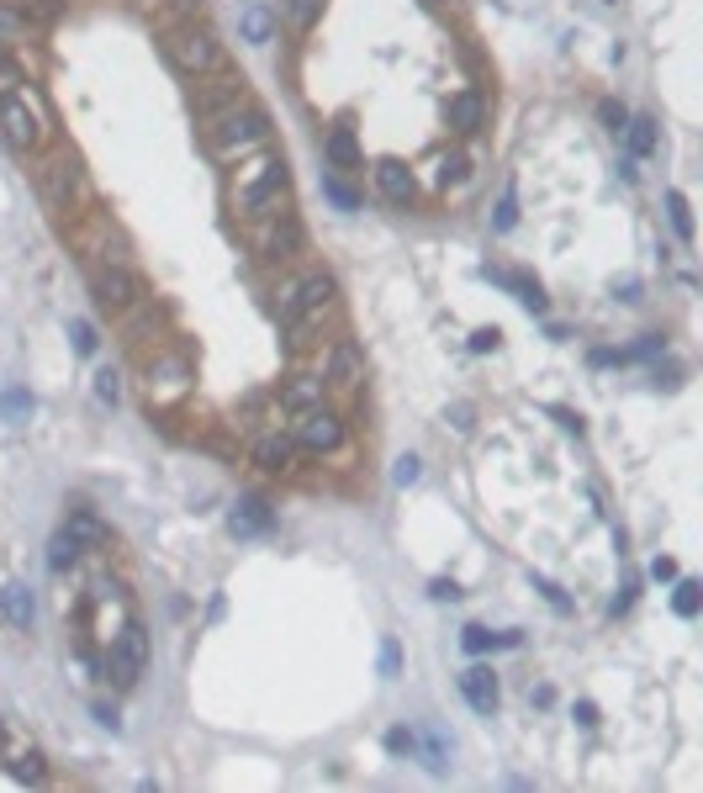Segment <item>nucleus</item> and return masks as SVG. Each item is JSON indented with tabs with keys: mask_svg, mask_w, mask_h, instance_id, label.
<instances>
[{
	"mask_svg": "<svg viewBox=\"0 0 703 793\" xmlns=\"http://www.w3.org/2000/svg\"><path fill=\"white\" fill-rule=\"evenodd\" d=\"M201 138H207V149L217 159H244L249 149L270 143V112L244 96L238 106H228V112H217V117L201 122Z\"/></svg>",
	"mask_w": 703,
	"mask_h": 793,
	"instance_id": "f257e3e1",
	"label": "nucleus"
},
{
	"mask_svg": "<svg viewBox=\"0 0 703 793\" xmlns=\"http://www.w3.org/2000/svg\"><path fill=\"white\" fill-rule=\"evenodd\" d=\"M333 297H339V286H333L328 270H307L302 281L281 286V297H275V307H281V318L291 328V349L307 344V328L323 318V312L333 307Z\"/></svg>",
	"mask_w": 703,
	"mask_h": 793,
	"instance_id": "f03ea898",
	"label": "nucleus"
},
{
	"mask_svg": "<svg viewBox=\"0 0 703 793\" xmlns=\"http://www.w3.org/2000/svg\"><path fill=\"white\" fill-rule=\"evenodd\" d=\"M164 59H170V69H180V75L201 80V75H217L222 69V48H217V38L207 27L180 22V27L164 32Z\"/></svg>",
	"mask_w": 703,
	"mask_h": 793,
	"instance_id": "7ed1b4c3",
	"label": "nucleus"
},
{
	"mask_svg": "<svg viewBox=\"0 0 703 793\" xmlns=\"http://www.w3.org/2000/svg\"><path fill=\"white\" fill-rule=\"evenodd\" d=\"M286 191H291V170H286L281 154H270V159H259V164H249V170L238 175V196L233 201H238L244 217H265Z\"/></svg>",
	"mask_w": 703,
	"mask_h": 793,
	"instance_id": "20e7f679",
	"label": "nucleus"
},
{
	"mask_svg": "<svg viewBox=\"0 0 703 793\" xmlns=\"http://www.w3.org/2000/svg\"><path fill=\"white\" fill-rule=\"evenodd\" d=\"M90 297H96L101 312H111V318H122V312H133L138 297H143V281L127 265H101L96 281H90Z\"/></svg>",
	"mask_w": 703,
	"mask_h": 793,
	"instance_id": "39448f33",
	"label": "nucleus"
},
{
	"mask_svg": "<svg viewBox=\"0 0 703 793\" xmlns=\"http://www.w3.org/2000/svg\"><path fill=\"white\" fill-rule=\"evenodd\" d=\"M37 191H43V201L53 212H69L74 196H80V159L74 154H48L43 164H37Z\"/></svg>",
	"mask_w": 703,
	"mask_h": 793,
	"instance_id": "423d86ee",
	"label": "nucleus"
},
{
	"mask_svg": "<svg viewBox=\"0 0 703 793\" xmlns=\"http://www.w3.org/2000/svg\"><path fill=\"white\" fill-rule=\"evenodd\" d=\"M291 439H296L302 450H312V455H328V450H339V445H344V418L318 402V408L296 413V423H291Z\"/></svg>",
	"mask_w": 703,
	"mask_h": 793,
	"instance_id": "0eeeda50",
	"label": "nucleus"
},
{
	"mask_svg": "<svg viewBox=\"0 0 703 793\" xmlns=\"http://www.w3.org/2000/svg\"><path fill=\"white\" fill-rule=\"evenodd\" d=\"M143 667H148V630H143V624H122V635L111 640L106 672H111L117 688H133V682L143 677Z\"/></svg>",
	"mask_w": 703,
	"mask_h": 793,
	"instance_id": "6e6552de",
	"label": "nucleus"
},
{
	"mask_svg": "<svg viewBox=\"0 0 703 793\" xmlns=\"http://www.w3.org/2000/svg\"><path fill=\"white\" fill-rule=\"evenodd\" d=\"M0 138H6V149L16 154H32L37 143H43V122H37V112L27 106V96H0Z\"/></svg>",
	"mask_w": 703,
	"mask_h": 793,
	"instance_id": "1a4fd4ad",
	"label": "nucleus"
},
{
	"mask_svg": "<svg viewBox=\"0 0 703 793\" xmlns=\"http://www.w3.org/2000/svg\"><path fill=\"white\" fill-rule=\"evenodd\" d=\"M254 249L265 254V260H291L296 249H302V223H296L291 212H281V217H270L265 228L254 233Z\"/></svg>",
	"mask_w": 703,
	"mask_h": 793,
	"instance_id": "9d476101",
	"label": "nucleus"
},
{
	"mask_svg": "<svg viewBox=\"0 0 703 793\" xmlns=\"http://www.w3.org/2000/svg\"><path fill=\"white\" fill-rule=\"evenodd\" d=\"M238 101H244V75H228V69H217V80L196 90V117L207 122V117L228 112V106H238Z\"/></svg>",
	"mask_w": 703,
	"mask_h": 793,
	"instance_id": "9b49d317",
	"label": "nucleus"
},
{
	"mask_svg": "<svg viewBox=\"0 0 703 793\" xmlns=\"http://www.w3.org/2000/svg\"><path fill=\"white\" fill-rule=\"evenodd\" d=\"M323 381H333V386H360V381H365V355H360L355 339H333Z\"/></svg>",
	"mask_w": 703,
	"mask_h": 793,
	"instance_id": "f8f14e48",
	"label": "nucleus"
},
{
	"mask_svg": "<svg viewBox=\"0 0 703 793\" xmlns=\"http://www.w3.org/2000/svg\"><path fill=\"white\" fill-rule=\"evenodd\" d=\"M460 693H466V704L476 709V714H497V704H503V688H497V677H492V667H466L460 672Z\"/></svg>",
	"mask_w": 703,
	"mask_h": 793,
	"instance_id": "ddd939ff",
	"label": "nucleus"
},
{
	"mask_svg": "<svg viewBox=\"0 0 703 793\" xmlns=\"http://www.w3.org/2000/svg\"><path fill=\"white\" fill-rule=\"evenodd\" d=\"M376 186H381L386 201H397V207H407V201L418 196V180H413V170H407L402 159H381L376 164Z\"/></svg>",
	"mask_w": 703,
	"mask_h": 793,
	"instance_id": "4468645a",
	"label": "nucleus"
},
{
	"mask_svg": "<svg viewBox=\"0 0 703 793\" xmlns=\"http://www.w3.org/2000/svg\"><path fill=\"white\" fill-rule=\"evenodd\" d=\"M481 275H487V281H497V286H508L513 297H518V302H524V307L534 312V318H545V307H550V302H545L540 281H529V275H518V270H492V265L481 270Z\"/></svg>",
	"mask_w": 703,
	"mask_h": 793,
	"instance_id": "2eb2a0df",
	"label": "nucleus"
},
{
	"mask_svg": "<svg viewBox=\"0 0 703 793\" xmlns=\"http://www.w3.org/2000/svg\"><path fill=\"white\" fill-rule=\"evenodd\" d=\"M481 122H487V101H481V90H460V96H450V127L460 138L481 133Z\"/></svg>",
	"mask_w": 703,
	"mask_h": 793,
	"instance_id": "dca6fc26",
	"label": "nucleus"
},
{
	"mask_svg": "<svg viewBox=\"0 0 703 793\" xmlns=\"http://www.w3.org/2000/svg\"><path fill=\"white\" fill-rule=\"evenodd\" d=\"M291 455H296V439H291V434H281V429L254 439V466H259V471H286V466H291Z\"/></svg>",
	"mask_w": 703,
	"mask_h": 793,
	"instance_id": "f3484780",
	"label": "nucleus"
},
{
	"mask_svg": "<svg viewBox=\"0 0 703 793\" xmlns=\"http://www.w3.org/2000/svg\"><path fill=\"white\" fill-rule=\"evenodd\" d=\"M323 154H328L333 170H360V138H355V127H328Z\"/></svg>",
	"mask_w": 703,
	"mask_h": 793,
	"instance_id": "a211bd4d",
	"label": "nucleus"
},
{
	"mask_svg": "<svg viewBox=\"0 0 703 793\" xmlns=\"http://www.w3.org/2000/svg\"><path fill=\"white\" fill-rule=\"evenodd\" d=\"M64 534H69V540L80 545V550H101V545H111V529L96 519V513H85V508L64 519Z\"/></svg>",
	"mask_w": 703,
	"mask_h": 793,
	"instance_id": "6ab92c4d",
	"label": "nucleus"
},
{
	"mask_svg": "<svg viewBox=\"0 0 703 793\" xmlns=\"http://www.w3.org/2000/svg\"><path fill=\"white\" fill-rule=\"evenodd\" d=\"M238 32H244V43L265 48V43L275 38V11L265 6V0H249V6H244V16H238Z\"/></svg>",
	"mask_w": 703,
	"mask_h": 793,
	"instance_id": "aec40b11",
	"label": "nucleus"
},
{
	"mask_svg": "<svg viewBox=\"0 0 703 793\" xmlns=\"http://www.w3.org/2000/svg\"><path fill=\"white\" fill-rule=\"evenodd\" d=\"M323 386H328L323 376H296V381H286V386H281V408H286V413L318 408V402H323Z\"/></svg>",
	"mask_w": 703,
	"mask_h": 793,
	"instance_id": "412c9836",
	"label": "nucleus"
},
{
	"mask_svg": "<svg viewBox=\"0 0 703 793\" xmlns=\"http://www.w3.org/2000/svg\"><path fill=\"white\" fill-rule=\"evenodd\" d=\"M270 519H275V513H270L265 497H244V503L228 513V529H233V534H265Z\"/></svg>",
	"mask_w": 703,
	"mask_h": 793,
	"instance_id": "4be33fe9",
	"label": "nucleus"
},
{
	"mask_svg": "<svg viewBox=\"0 0 703 793\" xmlns=\"http://www.w3.org/2000/svg\"><path fill=\"white\" fill-rule=\"evenodd\" d=\"M624 143H629V159H651L656 143H661V133H656L651 117H629V122H624Z\"/></svg>",
	"mask_w": 703,
	"mask_h": 793,
	"instance_id": "5701e85b",
	"label": "nucleus"
},
{
	"mask_svg": "<svg viewBox=\"0 0 703 793\" xmlns=\"http://www.w3.org/2000/svg\"><path fill=\"white\" fill-rule=\"evenodd\" d=\"M0 614H6L16 630H27V624H32V593H27L22 582H11L6 593H0Z\"/></svg>",
	"mask_w": 703,
	"mask_h": 793,
	"instance_id": "b1692460",
	"label": "nucleus"
},
{
	"mask_svg": "<svg viewBox=\"0 0 703 793\" xmlns=\"http://www.w3.org/2000/svg\"><path fill=\"white\" fill-rule=\"evenodd\" d=\"M460 645H466L471 656H481V651H492V645H518V630H508V635H492L487 624H466V630H460Z\"/></svg>",
	"mask_w": 703,
	"mask_h": 793,
	"instance_id": "393cba45",
	"label": "nucleus"
},
{
	"mask_svg": "<svg viewBox=\"0 0 703 793\" xmlns=\"http://www.w3.org/2000/svg\"><path fill=\"white\" fill-rule=\"evenodd\" d=\"M0 418H6L11 429H22V423L32 418V392H27V386H6V397H0Z\"/></svg>",
	"mask_w": 703,
	"mask_h": 793,
	"instance_id": "a878e982",
	"label": "nucleus"
},
{
	"mask_svg": "<svg viewBox=\"0 0 703 793\" xmlns=\"http://www.w3.org/2000/svg\"><path fill=\"white\" fill-rule=\"evenodd\" d=\"M11 778H16V783H32V788L43 783V778H48L43 751H32V746H27V751H16V756H11Z\"/></svg>",
	"mask_w": 703,
	"mask_h": 793,
	"instance_id": "bb28decb",
	"label": "nucleus"
},
{
	"mask_svg": "<svg viewBox=\"0 0 703 793\" xmlns=\"http://www.w3.org/2000/svg\"><path fill=\"white\" fill-rule=\"evenodd\" d=\"M281 16L296 27V32H312L323 16V0H281Z\"/></svg>",
	"mask_w": 703,
	"mask_h": 793,
	"instance_id": "cd10ccee",
	"label": "nucleus"
},
{
	"mask_svg": "<svg viewBox=\"0 0 703 793\" xmlns=\"http://www.w3.org/2000/svg\"><path fill=\"white\" fill-rule=\"evenodd\" d=\"M666 217H672V228L682 244H693V212H688V196L682 191H666Z\"/></svg>",
	"mask_w": 703,
	"mask_h": 793,
	"instance_id": "c85d7f7f",
	"label": "nucleus"
},
{
	"mask_svg": "<svg viewBox=\"0 0 703 793\" xmlns=\"http://www.w3.org/2000/svg\"><path fill=\"white\" fill-rule=\"evenodd\" d=\"M16 16H22V22H59L64 16V0H16Z\"/></svg>",
	"mask_w": 703,
	"mask_h": 793,
	"instance_id": "c756f323",
	"label": "nucleus"
},
{
	"mask_svg": "<svg viewBox=\"0 0 703 793\" xmlns=\"http://www.w3.org/2000/svg\"><path fill=\"white\" fill-rule=\"evenodd\" d=\"M74 561H80V545H74L69 534L59 529V534H53V545H48V566L64 571V566H74Z\"/></svg>",
	"mask_w": 703,
	"mask_h": 793,
	"instance_id": "7c9ffc66",
	"label": "nucleus"
},
{
	"mask_svg": "<svg viewBox=\"0 0 703 793\" xmlns=\"http://www.w3.org/2000/svg\"><path fill=\"white\" fill-rule=\"evenodd\" d=\"M698 603H703V587H698L693 577H682V582H677V598H672V608H677L682 619H693V614H698Z\"/></svg>",
	"mask_w": 703,
	"mask_h": 793,
	"instance_id": "2f4dec72",
	"label": "nucleus"
},
{
	"mask_svg": "<svg viewBox=\"0 0 703 793\" xmlns=\"http://www.w3.org/2000/svg\"><path fill=\"white\" fill-rule=\"evenodd\" d=\"M466 170H471L466 154H444L439 170H434V180H439V186H460V180H466Z\"/></svg>",
	"mask_w": 703,
	"mask_h": 793,
	"instance_id": "473e14b6",
	"label": "nucleus"
},
{
	"mask_svg": "<svg viewBox=\"0 0 703 793\" xmlns=\"http://www.w3.org/2000/svg\"><path fill=\"white\" fill-rule=\"evenodd\" d=\"M323 196L333 201V207H344V212H360V196L344 186V180H333V175H323Z\"/></svg>",
	"mask_w": 703,
	"mask_h": 793,
	"instance_id": "72a5a7b5",
	"label": "nucleus"
},
{
	"mask_svg": "<svg viewBox=\"0 0 703 793\" xmlns=\"http://www.w3.org/2000/svg\"><path fill=\"white\" fill-rule=\"evenodd\" d=\"M69 339H74V355H96V344H101V339H96V328H90L85 318H80V323H69Z\"/></svg>",
	"mask_w": 703,
	"mask_h": 793,
	"instance_id": "f704fd0d",
	"label": "nucleus"
},
{
	"mask_svg": "<svg viewBox=\"0 0 703 793\" xmlns=\"http://www.w3.org/2000/svg\"><path fill=\"white\" fill-rule=\"evenodd\" d=\"M598 122L608 127V133H624V122H629V112L619 101H598Z\"/></svg>",
	"mask_w": 703,
	"mask_h": 793,
	"instance_id": "c9c22d12",
	"label": "nucleus"
},
{
	"mask_svg": "<svg viewBox=\"0 0 703 793\" xmlns=\"http://www.w3.org/2000/svg\"><path fill=\"white\" fill-rule=\"evenodd\" d=\"M96 397H101V402H111V408H117V397H122V376L111 371V365H106V371L96 376Z\"/></svg>",
	"mask_w": 703,
	"mask_h": 793,
	"instance_id": "e433bc0d",
	"label": "nucleus"
},
{
	"mask_svg": "<svg viewBox=\"0 0 703 793\" xmlns=\"http://www.w3.org/2000/svg\"><path fill=\"white\" fill-rule=\"evenodd\" d=\"M518 223V201H513V191H503V201H497V217H492V228L497 233H508Z\"/></svg>",
	"mask_w": 703,
	"mask_h": 793,
	"instance_id": "4c0bfd02",
	"label": "nucleus"
},
{
	"mask_svg": "<svg viewBox=\"0 0 703 793\" xmlns=\"http://www.w3.org/2000/svg\"><path fill=\"white\" fill-rule=\"evenodd\" d=\"M397 672H402V651H397V640L386 635L381 640V677H397Z\"/></svg>",
	"mask_w": 703,
	"mask_h": 793,
	"instance_id": "58836bf2",
	"label": "nucleus"
},
{
	"mask_svg": "<svg viewBox=\"0 0 703 793\" xmlns=\"http://www.w3.org/2000/svg\"><path fill=\"white\" fill-rule=\"evenodd\" d=\"M418 471H423V460H418V455H402L392 476H397V487H413V482H418Z\"/></svg>",
	"mask_w": 703,
	"mask_h": 793,
	"instance_id": "ea45409f",
	"label": "nucleus"
},
{
	"mask_svg": "<svg viewBox=\"0 0 703 793\" xmlns=\"http://www.w3.org/2000/svg\"><path fill=\"white\" fill-rule=\"evenodd\" d=\"M661 349H666V344H661L656 334H645V339H640L635 349H624V360H656V355H661Z\"/></svg>",
	"mask_w": 703,
	"mask_h": 793,
	"instance_id": "a19ab883",
	"label": "nucleus"
},
{
	"mask_svg": "<svg viewBox=\"0 0 703 793\" xmlns=\"http://www.w3.org/2000/svg\"><path fill=\"white\" fill-rule=\"evenodd\" d=\"M497 344H503V334H497V328H476V334H471V349H476V355H492Z\"/></svg>",
	"mask_w": 703,
	"mask_h": 793,
	"instance_id": "79ce46f5",
	"label": "nucleus"
},
{
	"mask_svg": "<svg viewBox=\"0 0 703 793\" xmlns=\"http://www.w3.org/2000/svg\"><path fill=\"white\" fill-rule=\"evenodd\" d=\"M534 587H540V593H545V598H550L555 608H571V598H566V593H561V587H555L550 577H534Z\"/></svg>",
	"mask_w": 703,
	"mask_h": 793,
	"instance_id": "37998d69",
	"label": "nucleus"
},
{
	"mask_svg": "<svg viewBox=\"0 0 703 793\" xmlns=\"http://www.w3.org/2000/svg\"><path fill=\"white\" fill-rule=\"evenodd\" d=\"M386 746H392V751H418V735L413 730H392V735H386Z\"/></svg>",
	"mask_w": 703,
	"mask_h": 793,
	"instance_id": "c03bdc74",
	"label": "nucleus"
},
{
	"mask_svg": "<svg viewBox=\"0 0 703 793\" xmlns=\"http://www.w3.org/2000/svg\"><path fill=\"white\" fill-rule=\"evenodd\" d=\"M429 598H439V603H455V598H460V587L439 577V582H429Z\"/></svg>",
	"mask_w": 703,
	"mask_h": 793,
	"instance_id": "a18cd8bd",
	"label": "nucleus"
},
{
	"mask_svg": "<svg viewBox=\"0 0 703 793\" xmlns=\"http://www.w3.org/2000/svg\"><path fill=\"white\" fill-rule=\"evenodd\" d=\"M164 6H170V11H180L185 22H196V16H201V0H164Z\"/></svg>",
	"mask_w": 703,
	"mask_h": 793,
	"instance_id": "49530a36",
	"label": "nucleus"
},
{
	"mask_svg": "<svg viewBox=\"0 0 703 793\" xmlns=\"http://www.w3.org/2000/svg\"><path fill=\"white\" fill-rule=\"evenodd\" d=\"M614 297H624V302H640V281H629V275H624V281H614Z\"/></svg>",
	"mask_w": 703,
	"mask_h": 793,
	"instance_id": "de8ad7c7",
	"label": "nucleus"
},
{
	"mask_svg": "<svg viewBox=\"0 0 703 793\" xmlns=\"http://www.w3.org/2000/svg\"><path fill=\"white\" fill-rule=\"evenodd\" d=\"M651 577H656V582H672V577H677V561H666V556H656V566H651Z\"/></svg>",
	"mask_w": 703,
	"mask_h": 793,
	"instance_id": "09e8293b",
	"label": "nucleus"
},
{
	"mask_svg": "<svg viewBox=\"0 0 703 793\" xmlns=\"http://www.w3.org/2000/svg\"><path fill=\"white\" fill-rule=\"evenodd\" d=\"M577 725H582V730L598 725V704H587V698H582V704H577Z\"/></svg>",
	"mask_w": 703,
	"mask_h": 793,
	"instance_id": "8fccbe9b",
	"label": "nucleus"
},
{
	"mask_svg": "<svg viewBox=\"0 0 703 793\" xmlns=\"http://www.w3.org/2000/svg\"><path fill=\"white\" fill-rule=\"evenodd\" d=\"M423 6H429V11H444V6H450V0H423Z\"/></svg>",
	"mask_w": 703,
	"mask_h": 793,
	"instance_id": "3c124183",
	"label": "nucleus"
},
{
	"mask_svg": "<svg viewBox=\"0 0 703 793\" xmlns=\"http://www.w3.org/2000/svg\"><path fill=\"white\" fill-rule=\"evenodd\" d=\"M6 746H11V741H6V725H0V751H6Z\"/></svg>",
	"mask_w": 703,
	"mask_h": 793,
	"instance_id": "603ef678",
	"label": "nucleus"
}]
</instances>
